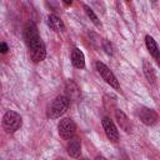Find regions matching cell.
<instances>
[{
    "label": "cell",
    "instance_id": "6da1fadb",
    "mask_svg": "<svg viewBox=\"0 0 160 160\" xmlns=\"http://www.w3.org/2000/svg\"><path fill=\"white\" fill-rule=\"evenodd\" d=\"M24 38L25 41L30 49V56L34 62H40L45 59L46 56V49H45V44L42 42L38 28L34 22H28L25 25L24 29Z\"/></svg>",
    "mask_w": 160,
    "mask_h": 160
},
{
    "label": "cell",
    "instance_id": "7a4b0ae2",
    "mask_svg": "<svg viewBox=\"0 0 160 160\" xmlns=\"http://www.w3.org/2000/svg\"><path fill=\"white\" fill-rule=\"evenodd\" d=\"M69 105H70V101L68 100V98L65 95L58 96L51 102V105L48 108V118L58 119V118L62 116L66 112V110L69 109Z\"/></svg>",
    "mask_w": 160,
    "mask_h": 160
},
{
    "label": "cell",
    "instance_id": "3957f363",
    "mask_svg": "<svg viewBox=\"0 0 160 160\" xmlns=\"http://www.w3.org/2000/svg\"><path fill=\"white\" fill-rule=\"evenodd\" d=\"M21 124H22L21 116L12 110L6 111L5 115L2 116V126L6 132H15L16 130H19Z\"/></svg>",
    "mask_w": 160,
    "mask_h": 160
},
{
    "label": "cell",
    "instance_id": "277c9868",
    "mask_svg": "<svg viewBox=\"0 0 160 160\" xmlns=\"http://www.w3.org/2000/svg\"><path fill=\"white\" fill-rule=\"evenodd\" d=\"M96 70H98V72L100 74V76H101L110 86H112V88H115V89H119V88H120V84H119L116 76L114 75V72H112L104 62L98 61V62H96Z\"/></svg>",
    "mask_w": 160,
    "mask_h": 160
},
{
    "label": "cell",
    "instance_id": "5b68a950",
    "mask_svg": "<svg viewBox=\"0 0 160 160\" xmlns=\"http://www.w3.org/2000/svg\"><path fill=\"white\" fill-rule=\"evenodd\" d=\"M58 129H59V135L62 139H71L75 134L76 125H75L74 120H71L70 118H65V119L60 120Z\"/></svg>",
    "mask_w": 160,
    "mask_h": 160
},
{
    "label": "cell",
    "instance_id": "8992f818",
    "mask_svg": "<svg viewBox=\"0 0 160 160\" xmlns=\"http://www.w3.org/2000/svg\"><path fill=\"white\" fill-rule=\"evenodd\" d=\"M102 128H104V131H105V134H106V136L110 141L116 142L119 140V131H118L114 121L110 118L105 116L102 119Z\"/></svg>",
    "mask_w": 160,
    "mask_h": 160
},
{
    "label": "cell",
    "instance_id": "52a82bcc",
    "mask_svg": "<svg viewBox=\"0 0 160 160\" xmlns=\"http://www.w3.org/2000/svg\"><path fill=\"white\" fill-rule=\"evenodd\" d=\"M81 92H80V88L78 86V84L74 81V80H68L65 82V96L68 98V100H72V101H76L79 100Z\"/></svg>",
    "mask_w": 160,
    "mask_h": 160
},
{
    "label": "cell",
    "instance_id": "ba28073f",
    "mask_svg": "<svg viewBox=\"0 0 160 160\" xmlns=\"http://www.w3.org/2000/svg\"><path fill=\"white\" fill-rule=\"evenodd\" d=\"M139 116H140V120H141L145 125H148V126L154 125V124L158 121V114H156L152 109H149V108H142V109L140 110Z\"/></svg>",
    "mask_w": 160,
    "mask_h": 160
},
{
    "label": "cell",
    "instance_id": "9c48e42d",
    "mask_svg": "<svg viewBox=\"0 0 160 160\" xmlns=\"http://www.w3.org/2000/svg\"><path fill=\"white\" fill-rule=\"evenodd\" d=\"M115 119L119 124V126L125 131V132H131V122L129 120V118L125 115L124 111H121L120 109L115 110Z\"/></svg>",
    "mask_w": 160,
    "mask_h": 160
},
{
    "label": "cell",
    "instance_id": "30bf717a",
    "mask_svg": "<svg viewBox=\"0 0 160 160\" xmlns=\"http://www.w3.org/2000/svg\"><path fill=\"white\" fill-rule=\"evenodd\" d=\"M68 154L71 156V158H75L78 159L80 156V151H81V142H80V139L79 138H71L70 141L68 142Z\"/></svg>",
    "mask_w": 160,
    "mask_h": 160
},
{
    "label": "cell",
    "instance_id": "8fae6325",
    "mask_svg": "<svg viewBox=\"0 0 160 160\" xmlns=\"http://www.w3.org/2000/svg\"><path fill=\"white\" fill-rule=\"evenodd\" d=\"M48 25L55 32H62V31H65V25H64L62 20L59 16H56L55 14H50L48 16Z\"/></svg>",
    "mask_w": 160,
    "mask_h": 160
},
{
    "label": "cell",
    "instance_id": "7c38bea8",
    "mask_svg": "<svg viewBox=\"0 0 160 160\" xmlns=\"http://www.w3.org/2000/svg\"><path fill=\"white\" fill-rule=\"evenodd\" d=\"M71 62L76 69L85 68V56L79 48H74L71 51Z\"/></svg>",
    "mask_w": 160,
    "mask_h": 160
},
{
    "label": "cell",
    "instance_id": "4fadbf2b",
    "mask_svg": "<svg viewBox=\"0 0 160 160\" xmlns=\"http://www.w3.org/2000/svg\"><path fill=\"white\" fill-rule=\"evenodd\" d=\"M142 70H144V74H145L146 80L150 84H154L155 80H156V75H155V71H154L152 65L148 60H144V62H142Z\"/></svg>",
    "mask_w": 160,
    "mask_h": 160
},
{
    "label": "cell",
    "instance_id": "5bb4252c",
    "mask_svg": "<svg viewBox=\"0 0 160 160\" xmlns=\"http://www.w3.org/2000/svg\"><path fill=\"white\" fill-rule=\"evenodd\" d=\"M145 45H146L149 52L158 60V59H159V48H158L156 41H155L150 35H146V36H145Z\"/></svg>",
    "mask_w": 160,
    "mask_h": 160
},
{
    "label": "cell",
    "instance_id": "9a60e30c",
    "mask_svg": "<svg viewBox=\"0 0 160 160\" xmlns=\"http://www.w3.org/2000/svg\"><path fill=\"white\" fill-rule=\"evenodd\" d=\"M102 102H104L105 109L110 111V110H112V109L115 108V105H116V98H115L112 94H106V95L104 96Z\"/></svg>",
    "mask_w": 160,
    "mask_h": 160
},
{
    "label": "cell",
    "instance_id": "2e32d148",
    "mask_svg": "<svg viewBox=\"0 0 160 160\" xmlns=\"http://www.w3.org/2000/svg\"><path fill=\"white\" fill-rule=\"evenodd\" d=\"M84 9H85V12H86V15H88V16L90 18V20L92 21V24H94L95 26L100 28V26H101V22H100V20L98 19V16L95 15L94 10H92L90 6H88V5H84Z\"/></svg>",
    "mask_w": 160,
    "mask_h": 160
},
{
    "label": "cell",
    "instance_id": "e0dca14e",
    "mask_svg": "<svg viewBox=\"0 0 160 160\" xmlns=\"http://www.w3.org/2000/svg\"><path fill=\"white\" fill-rule=\"evenodd\" d=\"M101 46H102V49L105 50V52L108 54V55H111L112 54V48H111V44L106 40V39H104L102 41H101Z\"/></svg>",
    "mask_w": 160,
    "mask_h": 160
},
{
    "label": "cell",
    "instance_id": "ac0fdd59",
    "mask_svg": "<svg viewBox=\"0 0 160 160\" xmlns=\"http://www.w3.org/2000/svg\"><path fill=\"white\" fill-rule=\"evenodd\" d=\"M8 50H9L8 44H5V42H0V54H5Z\"/></svg>",
    "mask_w": 160,
    "mask_h": 160
},
{
    "label": "cell",
    "instance_id": "d6986e66",
    "mask_svg": "<svg viewBox=\"0 0 160 160\" xmlns=\"http://www.w3.org/2000/svg\"><path fill=\"white\" fill-rule=\"evenodd\" d=\"M95 160H106V159H105L104 156H100V155H99V156H96V159H95Z\"/></svg>",
    "mask_w": 160,
    "mask_h": 160
},
{
    "label": "cell",
    "instance_id": "ffe728a7",
    "mask_svg": "<svg viewBox=\"0 0 160 160\" xmlns=\"http://www.w3.org/2000/svg\"><path fill=\"white\" fill-rule=\"evenodd\" d=\"M65 5H71V1H64Z\"/></svg>",
    "mask_w": 160,
    "mask_h": 160
},
{
    "label": "cell",
    "instance_id": "44dd1931",
    "mask_svg": "<svg viewBox=\"0 0 160 160\" xmlns=\"http://www.w3.org/2000/svg\"><path fill=\"white\" fill-rule=\"evenodd\" d=\"M80 160H88V159H80Z\"/></svg>",
    "mask_w": 160,
    "mask_h": 160
}]
</instances>
